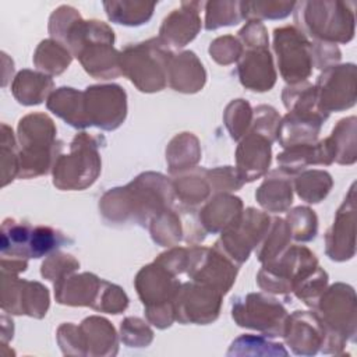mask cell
<instances>
[{"label":"cell","mask_w":357,"mask_h":357,"mask_svg":"<svg viewBox=\"0 0 357 357\" xmlns=\"http://www.w3.org/2000/svg\"><path fill=\"white\" fill-rule=\"evenodd\" d=\"M173 199L172 181L160 173L146 172L124 187L106 191L99 209L103 218L114 225L132 223L145 227L153 216L170 208Z\"/></svg>","instance_id":"obj_1"},{"label":"cell","mask_w":357,"mask_h":357,"mask_svg":"<svg viewBox=\"0 0 357 357\" xmlns=\"http://www.w3.org/2000/svg\"><path fill=\"white\" fill-rule=\"evenodd\" d=\"M63 43L93 78L110 79L121 75L120 52L113 47L114 32L103 21L77 18L66 31Z\"/></svg>","instance_id":"obj_2"},{"label":"cell","mask_w":357,"mask_h":357,"mask_svg":"<svg viewBox=\"0 0 357 357\" xmlns=\"http://www.w3.org/2000/svg\"><path fill=\"white\" fill-rule=\"evenodd\" d=\"M56 134L53 120L45 113H31L18 121L20 178L38 177L53 169L63 148Z\"/></svg>","instance_id":"obj_3"},{"label":"cell","mask_w":357,"mask_h":357,"mask_svg":"<svg viewBox=\"0 0 357 357\" xmlns=\"http://www.w3.org/2000/svg\"><path fill=\"white\" fill-rule=\"evenodd\" d=\"M351 3L301 1L296 3L294 21L298 31L315 42L347 43L354 36Z\"/></svg>","instance_id":"obj_4"},{"label":"cell","mask_w":357,"mask_h":357,"mask_svg":"<svg viewBox=\"0 0 357 357\" xmlns=\"http://www.w3.org/2000/svg\"><path fill=\"white\" fill-rule=\"evenodd\" d=\"M314 308L326 329V340L321 353L339 354L349 340L356 342L357 304L351 286L332 284L324 290Z\"/></svg>","instance_id":"obj_5"},{"label":"cell","mask_w":357,"mask_h":357,"mask_svg":"<svg viewBox=\"0 0 357 357\" xmlns=\"http://www.w3.org/2000/svg\"><path fill=\"white\" fill-rule=\"evenodd\" d=\"M173 53L159 38L126 46L120 52V71L141 92H158L167 85L169 63Z\"/></svg>","instance_id":"obj_6"},{"label":"cell","mask_w":357,"mask_h":357,"mask_svg":"<svg viewBox=\"0 0 357 357\" xmlns=\"http://www.w3.org/2000/svg\"><path fill=\"white\" fill-rule=\"evenodd\" d=\"M134 284L145 307L146 319L159 329L169 328L174 321L173 301L181 286L176 275L155 259L141 268Z\"/></svg>","instance_id":"obj_7"},{"label":"cell","mask_w":357,"mask_h":357,"mask_svg":"<svg viewBox=\"0 0 357 357\" xmlns=\"http://www.w3.org/2000/svg\"><path fill=\"white\" fill-rule=\"evenodd\" d=\"M99 137L79 132L70 144V153L60 155L53 165V184L60 190H84L100 173Z\"/></svg>","instance_id":"obj_8"},{"label":"cell","mask_w":357,"mask_h":357,"mask_svg":"<svg viewBox=\"0 0 357 357\" xmlns=\"http://www.w3.org/2000/svg\"><path fill=\"white\" fill-rule=\"evenodd\" d=\"M57 342L63 354L114 356L117 335L113 325L102 317H88L79 325L63 324L57 329Z\"/></svg>","instance_id":"obj_9"},{"label":"cell","mask_w":357,"mask_h":357,"mask_svg":"<svg viewBox=\"0 0 357 357\" xmlns=\"http://www.w3.org/2000/svg\"><path fill=\"white\" fill-rule=\"evenodd\" d=\"M317 266L319 265L314 252L304 245H293L272 262L262 264L257 282L268 293L287 294Z\"/></svg>","instance_id":"obj_10"},{"label":"cell","mask_w":357,"mask_h":357,"mask_svg":"<svg viewBox=\"0 0 357 357\" xmlns=\"http://www.w3.org/2000/svg\"><path fill=\"white\" fill-rule=\"evenodd\" d=\"M271 223L272 219L268 213L247 208L220 231L222 234L213 247L240 268L268 233Z\"/></svg>","instance_id":"obj_11"},{"label":"cell","mask_w":357,"mask_h":357,"mask_svg":"<svg viewBox=\"0 0 357 357\" xmlns=\"http://www.w3.org/2000/svg\"><path fill=\"white\" fill-rule=\"evenodd\" d=\"M231 317L241 328L258 331L269 337H283L289 314L279 300L264 293H248L233 300Z\"/></svg>","instance_id":"obj_12"},{"label":"cell","mask_w":357,"mask_h":357,"mask_svg":"<svg viewBox=\"0 0 357 357\" xmlns=\"http://www.w3.org/2000/svg\"><path fill=\"white\" fill-rule=\"evenodd\" d=\"M273 50L282 78L289 84L304 82L312 73L311 40L294 26L273 31Z\"/></svg>","instance_id":"obj_13"},{"label":"cell","mask_w":357,"mask_h":357,"mask_svg":"<svg viewBox=\"0 0 357 357\" xmlns=\"http://www.w3.org/2000/svg\"><path fill=\"white\" fill-rule=\"evenodd\" d=\"M238 266L215 247H188V262L185 273L197 283L226 294L236 282Z\"/></svg>","instance_id":"obj_14"},{"label":"cell","mask_w":357,"mask_h":357,"mask_svg":"<svg viewBox=\"0 0 357 357\" xmlns=\"http://www.w3.org/2000/svg\"><path fill=\"white\" fill-rule=\"evenodd\" d=\"M84 92V110L88 126L112 131L127 116V95L117 84L91 85Z\"/></svg>","instance_id":"obj_15"},{"label":"cell","mask_w":357,"mask_h":357,"mask_svg":"<svg viewBox=\"0 0 357 357\" xmlns=\"http://www.w3.org/2000/svg\"><path fill=\"white\" fill-rule=\"evenodd\" d=\"M356 78V66L353 63L324 68L314 85L318 109L329 114L331 112H342L354 106Z\"/></svg>","instance_id":"obj_16"},{"label":"cell","mask_w":357,"mask_h":357,"mask_svg":"<svg viewBox=\"0 0 357 357\" xmlns=\"http://www.w3.org/2000/svg\"><path fill=\"white\" fill-rule=\"evenodd\" d=\"M222 297L219 291L197 282H185L180 286L174 301V319L180 324L206 325L219 317Z\"/></svg>","instance_id":"obj_17"},{"label":"cell","mask_w":357,"mask_h":357,"mask_svg":"<svg viewBox=\"0 0 357 357\" xmlns=\"http://www.w3.org/2000/svg\"><path fill=\"white\" fill-rule=\"evenodd\" d=\"M1 308L10 314L43 318L49 308V291L39 282L18 279L1 272Z\"/></svg>","instance_id":"obj_18"},{"label":"cell","mask_w":357,"mask_h":357,"mask_svg":"<svg viewBox=\"0 0 357 357\" xmlns=\"http://www.w3.org/2000/svg\"><path fill=\"white\" fill-rule=\"evenodd\" d=\"M356 184H353L326 231V255L332 261H347L356 251Z\"/></svg>","instance_id":"obj_19"},{"label":"cell","mask_w":357,"mask_h":357,"mask_svg":"<svg viewBox=\"0 0 357 357\" xmlns=\"http://www.w3.org/2000/svg\"><path fill=\"white\" fill-rule=\"evenodd\" d=\"M283 337L297 356L319 353L326 340V329L317 312L294 311L289 315Z\"/></svg>","instance_id":"obj_20"},{"label":"cell","mask_w":357,"mask_h":357,"mask_svg":"<svg viewBox=\"0 0 357 357\" xmlns=\"http://www.w3.org/2000/svg\"><path fill=\"white\" fill-rule=\"evenodd\" d=\"M237 61V75L243 86L255 92L272 89L276 71L268 46L243 47V54Z\"/></svg>","instance_id":"obj_21"},{"label":"cell","mask_w":357,"mask_h":357,"mask_svg":"<svg viewBox=\"0 0 357 357\" xmlns=\"http://www.w3.org/2000/svg\"><path fill=\"white\" fill-rule=\"evenodd\" d=\"M329 114L314 110H290L279 121L276 139L283 148L298 144H312L317 141L322 123Z\"/></svg>","instance_id":"obj_22"},{"label":"cell","mask_w":357,"mask_h":357,"mask_svg":"<svg viewBox=\"0 0 357 357\" xmlns=\"http://www.w3.org/2000/svg\"><path fill=\"white\" fill-rule=\"evenodd\" d=\"M272 142L250 130L238 142L236 149V169L244 183L262 177L271 165Z\"/></svg>","instance_id":"obj_23"},{"label":"cell","mask_w":357,"mask_h":357,"mask_svg":"<svg viewBox=\"0 0 357 357\" xmlns=\"http://www.w3.org/2000/svg\"><path fill=\"white\" fill-rule=\"evenodd\" d=\"M204 3L190 1L181 3L180 8L173 10L162 22L159 39L169 47H183L191 42L201 29L199 7Z\"/></svg>","instance_id":"obj_24"},{"label":"cell","mask_w":357,"mask_h":357,"mask_svg":"<svg viewBox=\"0 0 357 357\" xmlns=\"http://www.w3.org/2000/svg\"><path fill=\"white\" fill-rule=\"evenodd\" d=\"M279 169L286 174H297L310 165H331L335 162V152L329 138L312 144H298L284 148L276 156Z\"/></svg>","instance_id":"obj_25"},{"label":"cell","mask_w":357,"mask_h":357,"mask_svg":"<svg viewBox=\"0 0 357 357\" xmlns=\"http://www.w3.org/2000/svg\"><path fill=\"white\" fill-rule=\"evenodd\" d=\"M102 279L96 275L84 272L67 275L54 283L56 301L73 307H92L100 289Z\"/></svg>","instance_id":"obj_26"},{"label":"cell","mask_w":357,"mask_h":357,"mask_svg":"<svg viewBox=\"0 0 357 357\" xmlns=\"http://www.w3.org/2000/svg\"><path fill=\"white\" fill-rule=\"evenodd\" d=\"M205 81V68L194 52L187 50L172 56L167 71V82L174 91L194 93L202 89Z\"/></svg>","instance_id":"obj_27"},{"label":"cell","mask_w":357,"mask_h":357,"mask_svg":"<svg viewBox=\"0 0 357 357\" xmlns=\"http://www.w3.org/2000/svg\"><path fill=\"white\" fill-rule=\"evenodd\" d=\"M243 211L238 197L227 192L216 194L198 213V222L205 233H219L226 229Z\"/></svg>","instance_id":"obj_28"},{"label":"cell","mask_w":357,"mask_h":357,"mask_svg":"<svg viewBox=\"0 0 357 357\" xmlns=\"http://www.w3.org/2000/svg\"><path fill=\"white\" fill-rule=\"evenodd\" d=\"M258 204L269 212H283L293 201L290 176L280 169L272 170L255 192Z\"/></svg>","instance_id":"obj_29"},{"label":"cell","mask_w":357,"mask_h":357,"mask_svg":"<svg viewBox=\"0 0 357 357\" xmlns=\"http://www.w3.org/2000/svg\"><path fill=\"white\" fill-rule=\"evenodd\" d=\"M46 106L74 128L82 130L89 127L84 110V92L75 88L61 86L53 91L46 100Z\"/></svg>","instance_id":"obj_30"},{"label":"cell","mask_w":357,"mask_h":357,"mask_svg":"<svg viewBox=\"0 0 357 357\" xmlns=\"http://www.w3.org/2000/svg\"><path fill=\"white\" fill-rule=\"evenodd\" d=\"M53 85V79L49 75L32 70H22L15 75L11 92L21 105L32 106L42 103L52 93Z\"/></svg>","instance_id":"obj_31"},{"label":"cell","mask_w":357,"mask_h":357,"mask_svg":"<svg viewBox=\"0 0 357 357\" xmlns=\"http://www.w3.org/2000/svg\"><path fill=\"white\" fill-rule=\"evenodd\" d=\"M172 184L174 197H177L187 206H195L204 202L212 194L208 178V169L204 167H192L190 170H184V173L177 176Z\"/></svg>","instance_id":"obj_32"},{"label":"cell","mask_w":357,"mask_h":357,"mask_svg":"<svg viewBox=\"0 0 357 357\" xmlns=\"http://www.w3.org/2000/svg\"><path fill=\"white\" fill-rule=\"evenodd\" d=\"M199 156L201 151L198 138L191 132H181L176 135L166 149V160L170 173L192 169V166L199 160Z\"/></svg>","instance_id":"obj_33"},{"label":"cell","mask_w":357,"mask_h":357,"mask_svg":"<svg viewBox=\"0 0 357 357\" xmlns=\"http://www.w3.org/2000/svg\"><path fill=\"white\" fill-rule=\"evenodd\" d=\"M35 67L46 75H59L71 64V52L56 39H45L33 54Z\"/></svg>","instance_id":"obj_34"},{"label":"cell","mask_w":357,"mask_h":357,"mask_svg":"<svg viewBox=\"0 0 357 357\" xmlns=\"http://www.w3.org/2000/svg\"><path fill=\"white\" fill-rule=\"evenodd\" d=\"M357 119L354 116L342 119L332 130L331 144L335 152V162L339 165H353L357 159Z\"/></svg>","instance_id":"obj_35"},{"label":"cell","mask_w":357,"mask_h":357,"mask_svg":"<svg viewBox=\"0 0 357 357\" xmlns=\"http://www.w3.org/2000/svg\"><path fill=\"white\" fill-rule=\"evenodd\" d=\"M291 234L287 222L282 218H273L268 233L257 245V258L262 264L272 262L280 257L290 245Z\"/></svg>","instance_id":"obj_36"},{"label":"cell","mask_w":357,"mask_h":357,"mask_svg":"<svg viewBox=\"0 0 357 357\" xmlns=\"http://www.w3.org/2000/svg\"><path fill=\"white\" fill-rule=\"evenodd\" d=\"M103 7L109 20L116 24L138 26L152 17L155 3L146 1H105Z\"/></svg>","instance_id":"obj_37"},{"label":"cell","mask_w":357,"mask_h":357,"mask_svg":"<svg viewBox=\"0 0 357 357\" xmlns=\"http://www.w3.org/2000/svg\"><path fill=\"white\" fill-rule=\"evenodd\" d=\"M333 185L332 176L325 170H304L294 178V188L308 204L321 202Z\"/></svg>","instance_id":"obj_38"},{"label":"cell","mask_w":357,"mask_h":357,"mask_svg":"<svg viewBox=\"0 0 357 357\" xmlns=\"http://www.w3.org/2000/svg\"><path fill=\"white\" fill-rule=\"evenodd\" d=\"M152 240L163 247H174L183 240L184 226L178 213L170 208L162 211L149 222Z\"/></svg>","instance_id":"obj_39"},{"label":"cell","mask_w":357,"mask_h":357,"mask_svg":"<svg viewBox=\"0 0 357 357\" xmlns=\"http://www.w3.org/2000/svg\"><path fill=\"white\" fill-rule=\"evenodd\" d=\"M227 356H287V351L283 344L264 336L241 335L231 342Z\"/></svg>","instance_id":"obj_40"},{"label":"cell","mask_w":357,"mask_h":357,"mask_svg":"<svg viewBox=\"0 0 357 357\" xmlns=\"http://www.w3.org/2000/svg\"><path fill=\"white\" fill-rule=\"evenodd\" d=\"M205 29L236 25L243 18L241 1H208L205 3Z\"/></svg>","instance_id":"obj_41"},{"label":"cell","mask_w":357,"mask_h":357,"mask_svg":"<svg viewBox=\"0 0 357 357\" xmlns=\"http://www.w3.org/2000/svg\"><path fill=\"white\" fill-rule=\"evenodd\" d=\"M225 124L234 141H240L248 131L252 123V109L244 99L231 100L223 114Z\"/></svg>","instance_id":"obj_42"},{"label":"cell","mask_w":357,"mask_h":357,"mask_svg":"<svg viewBox=\"0 0 357 357\" xmlns=\"http://www.w3.org/2000/svg\"><path fill=\"white\" fill-rule=\"evenodd\" d=\"M287 226L291 238L296 241H311L318 231V219L312 209L307 206H297L287 212Z\"/></svg>","instance_id":"obj_43"},{"label":"cell","mask_w":357,"mask_h":357,"mask_svg":"<svg viewBox=\"0 0 357 357\" xmlns=\"http://www.w3.org/2000/svg\"><path fill=\"white\" fill-rule=\"evenodd\" d=\"M296 7L294 1H241L243 18L245 20H278L287 17Z\"/></svg>","instance_id":"obj_44"},{"label":"cell","mask_w":357,"mask_h":357,"mask_svg":"<svg viewBox=\"0 0 357 357\" xmlns=\"http://www.w3.org/2000/svg\"><path fill=\"white\" fill-rule=\"evenodd\" d=\"M1 185H7L20 172V148L15 145L13 130L7 124H1Z\"/></svg>","instance_id":"obj_45"},{"label":"cell","mask_w":357,"mask_h":357,"mask_svg":"<svg viewBox=\"0 0 357 357\" xmlns=\"http://www.w3.org/2000/svg\"><path fill=\"white\" fill-rule=\"evenodd\" d=\"M328 284V273L321 268L317 266L308 276H305L300 283L296 284L293 289L297 298H300L308 307H315L318 298L324 293Z\"/></svg>","instance_id":"obj_46"},{"label":"cell","mask_w":357,"mask_h":357,"mask_svg":"<svg viewBox=\"0 0 357 357\" xmlns=\"http://www.w3.org/2000/svg\"><path fill=\"white\" fill-rule=\"evenodd\" d=\"M128 305V297L124 290L113 283L102 280L99 293L92 305L93 310L107 312V314H120Z\"/></svg>","instance_id":"obj_47"},{"label":"cell","mask_w":357,"mask_h":357,"mask_svg":"<svg viewBox=\"0 0 357 357\" xmlns=\"http://www.w3.org/2000/svg\"><path fill=\"white\" fill-rule=\"evenodd\" d=\"M121 342L128 347H146L153 340V332L145 321L128 317L120 324Z\"/></svg>","instance_id":"obj_48"},{"label":"cell","mask_w":357,"mask_h":357,"mask_svg":"<svg viewBox=\"0 0 357 357\" xmlns=\"http://www.w3.org/2000/svg\"><path fill=\"white\" fill-rule=\"evenodd\" d=\"M78 268H79V262L75 258H73V255L54 251L49 254V257L42 264L40 273L45 279L56 283L57 280L66 278L67 275L73 273Z\"/></svg>","instance_id":"obj_49"},{"label":"cell","mask_w":357,"mask_h":357,"mask_svg":"<svg viewBox=\"0 0 357 357\" xmlns=\"http://www.w3.org/2000/svg\"><path fill=\"white\" fill-rule=\"evenodd\" d=\"M209 54L216 63L227 66L240 59V56L243 54V45L238 38H234L231 35L219 36L211 43Z\"/></svg>","instance_id":"obj_50"},{"label":"cell","mask_w":357,"mask_h":357,"mask_svg":"<svg viewBox=\"0 0 357 357\" xmlns=\"http://www.w3.org/2000/svg\"><path fill=\"white\" fill-rule=\"evenodd\" d=\"M279 113L272 107L266 105L257 106L252 112V123L251 130L266 137L271 142L276 139V131L279 127Z\"/></svg>","instance_id":"obj_51"},{"label":"cell","mask_w":357,"mask_h":357,"mask_svg":"<svg viewBox=\"0 0 357 357\" xmlns=\"http://www.w3.org/2000/svg\"><path fill=\"white\" fill-rule=\"evenodd\" d=\"M208 178H209V184L212 188V194L237 191L244 184L237 169L231 167V166L216 167V169L208 170Z\"/></svg>","instance_id":"obj_52"},{"label":"cell","mask_w":357,"mask_h":357,"mask_svg":"<svg viewBox=\"0 0 357 357\" xmlns=\"http://www.w3.org/2000/svg\"><path fill=\"white\" fill-rule=\"evenodd\" d=\"M314 67L326 68L335 66L340 60V50L333 43L311 40Z\"/></svg>","instance_id":"obj_53"}]
</instances>
